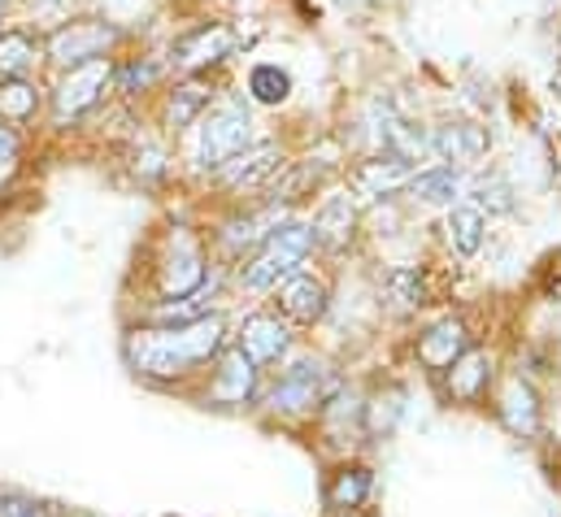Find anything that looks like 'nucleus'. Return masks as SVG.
I'll return each instance as SVG.
<instances>
[{
  "label": "nucleus",
  "mask_w": 561,
  "mask_h": 517,
  "mask_svg": "<svg viewBox=\"0 0 561 517\" xmlns=\"http://www.w3.org/2000/svg\"><path fill=\"white\" fill-rule=\"evenodd\" d=\"M283 148L279 143H257V148H244L236 161H227L222 170H218V179H222V187H231V192H266L275 179L283 174Z\"/></svg>",
  "instance_id": "6e6552de"
},
{
  "label": "nucleus",
  "mask_w": 561,
  "mask_h": 517,
  "mask_svg": "<svg viewBox=\"0 0 561 517\" xmlns=\"http://www.w3.org/2000/svg\"><path fill=\"white\" fill-rule=\"evenodd\" d=\"M253 391H257V361H249L244 348H222L214 383H209V400L236 409V404H249Z\"/></svg>",
  "instance_id": "f8f14e48"
},
{
  "label": "nucleus",
  "mask_w": 561,
  "mask_h": 517,
  "mask_svg": "<svg viewBox=\"0 0 561 517\" xmlns=\"http://www.w3.org/2000/svg\"><path fill=\"white\" fill-rule=\"evenodd\" d=\"M313 249H318V240H313L309 222H283L279 231L257 249V257L244 261L240 278H244L249 291H271V287H279L287 274H296Z\"/></svg>",
  "instance_id": "7ed1b4c3"
},
{
  "label": "nucleus",
  "mask_w": 561,
  "mask_h": 517,
  "mask_svg": "<svg viewBox=\"0 0 561 517\" xmlns=\"http://www.w3.org/2000/svg\"><path fill=\"white\" fill-rule=\"evenodd\" d=\"M0 517H53V509L39 505V501H31V496L0 492Z\"/></svg>",
  "instance_id": "7c9ffc66"
},
{
  "label": "nucleus",
  "mask_w": 561,
  "mask_h": 517,
  "mask_svg": "<svg viewBox=\"0 0 561 517\" xmlns=\"http://www.w3.org/2000/svg\"><path fill=\"white\" fill-rule=\"evenodd\" d=\"M39 83H31L26 74H13V79H0V123L9 127H22L39 114Z\"/></svg>",
  "instance_id": "393cba45"
},
{
  "label": "nucleus",
  "mask_w": 561,
  "mask_h": 517,
  "mask_svg": "<svg viewBox=\"0 0 561 517\" xmlns=\"http://www.w3.org/2000/svg\"><path fill=\"white\" fill-rule=\"evenodd\" d=\"M283 222H287V214H283L279 200H271L262 214H249V218H236L227 231H222V244H227V253H244V249H262L275 231H279Z\"/></svg>",
  "instance_id": "6ab92c4d"
},
{
  "label": "nucleus",
  "mask_w": 561,
  "mask_h": 517,
  "mask_svg": "<svg viewBox=\"0 0 561 517\" xmlns=\"http://www.w3.org/2000/svg\"><path fill=\"white\" fill-rule=\"evenodd\" d=\"M236 48H240V31L231 22H201V26H192L187 35H179L170 44L165 61L174 70H183V74H209L214 66L231 61Z\"/></svg>",
  "instance_id": "39448f33"
},
{
  "label": "nucleus",
  "mask_w": 561,
  "mask_h": 517,
  "mask_svg": "<svg viewBox=\"0 0 561 517\" xmlns=\"http://www.w3.org/2000/svg\"><path fill=\"white\" fill-rule=\"evenodd\" d=\"M209 105H214L209 83H201V79L192 74L187 83L170 88V96H165V127H170V130L192 127V123H201V114H205Z\"/></svg>",
  "instance_id": "412c9836"
},
{
  "label": "nucleus",
  "mask_w": 561,
  "mask_h": 517,
  "mask_svg": "<svg viewBox=\"0 0 561 517\" xmlns=\"http://www.w3.org/2000/svg\"><path fill=\"white\" fill-rule=\"evenodd\" d=\"M553 92H558V101H561V70L553 74Z\"/></svg>",
  "instance_id": "473e14b6"
},
{
  "label": "nucleus",
  "mask_w": 561,
  "mask_h": 517,
  "mask_svg": "<svg viewBox=\"0 0 561 517\" xmlns=\"http://www.w3.org/2000/svg\"><path fill=\"white\" fill-rule=\"evenodd\" d=\"M405 192L422 205H453L461 196V174L453 165H435V170H414V179L405 183Z\"/></svg>",
  "instance_id": "a878e982"
},
{
  "label": "nucleus",
  "mask_w": 561,
  "mask_h": 517,
  "mask_svg": "<svg viewBox=\"0 0 561 517\" xmlns=\"http://www.w3.org/2000/svg\"><path fill=\"white\" fill-rule=\"evenodd\" d=\"M383 291H388V300L397 305V309H422L426 305V278H422L419 265H392L388 274H383Z\"/></svg>",
  "instance_id": "bb28decb"
},
{
  "label": "nucleus",
  "mask_w": 561,
  "mask_h": 517,
  "mask_svg": "<svg viewBox=\"0 0 561 517\" xmlns=\"http://www.w3.org/2000/svg\"><path fill=\"white\" fill-rule=\"evenodd\" d=\"M236 348H244V357L257 361V366L279 361L283 353H287V326H283L279 318H271V313H253V318H244Z\"/></svg>",
  "instance_id": "f3484780"
},
{
  "label": "nucleus",
  "mask_w": 561,
  "mask_h": 517,
  "mask_svg": "<svg viewBox=\"0 0 561 517\" xmlns=\"http://www.w3.org/2000/svg\"><path fill=\"white\" fill-rule=\"evenodd\" d=\"M18 174V135L9 127H0V187Z\"/></svg>",
  "instance_id": "2f4dec72"
},
{
  "label": "nucleus",
  "mask_w": 561,
  "mask_h": 517,
  "mask_svg": "<svg viewBox=\"0 0 561 517\" xmlns=\"http://www.w3.org/2000/svg\"><path fill=\"white\" fill-rule=\"evenodd\" d=\"M161 61L157 57H127L123 66H114V92L123 96H140V92H152L161 83Z\"/></svg>",
  "instance_id": "cd10ccee"
},
{
  "label": "nucleus",
  "mask_w": 561,
  "mask_h": 517,
  "mask_svg": "<svg viewBox=\"0 0 561 517\" xmlns=\"http://www.w3.org/2000/svg\"><path fill=\"white\" fill-rule=\"evenodd\" d=\"M501 417H505V426L514 435H536L540 430V400H536L531 383H523V379L505 383V391H501Z\"/></svg>",
  "instance_id": "5701e85b"
},
{
  "label": "nucleus",
  "mask_w": 561,
  "mask_h": 517,
  "mask_svg": "<svg viewBox=\"0 0 561 517\" xmlns=\"http://www.w3.org/2000/svg\"><path fill=\"white\" fill-rule=\"evenodd\" d=\"M114 88V61L110 57H96V61H83V66H70L53 92V118L57 123H75L83 114H92L105 92Z\"/></svg>",
  "instance_id": "423d86ee"
},
{
  "label": "nucleus",
  "mask_w": 561,
  "mask_h": 517,
  "mask_svg": "<svg viewBox=\"0 0 561 517\" xmlns=\"http://www.w3.org/2000/svg\"><path fill=\"white\" fill-rule=\"evenodd\" d=\"M375 118H379L375 135H379L383 152H397V157H405L410 165H419L422 157H426V130L414 127L410 118H401L388 101H379V105H375Z\"/></svg>",
  "instance_id": "dca6fc26"
},
{
  "label": "nucleus",
  "mask_w": 561,
  "mask_h": 517,
  "mask_svg": "<svg viewBox=\"0 0 561 517\" xmlns=\"http://www.w3.org/2000/svg\"><path fill=\"white\" fill-rule=\"evenodd\" d=\"M474 205L488 209V214H510V209H514V192H510L505 174H496V170L479 174V179H474Z\"/></svg>",
  "instance_id": "c756f323"
},
{
  "label": "nucleus",
  "mask_w": 561,
  "mask_h": 517,
  "mask_svg": "<svg viewBox=\"0 0 561 517\" xmlns=\"http://www.w3.org/2000/svg\"><path fill=\"white\" fill-rule=\"evenodd\" d=\"M39 57H44V39H35L31 31H22V26H4L0 31V79L31 74Z\"/></svg>",
  "instance_id": "4be33fe9"
},
{
  "label": "nucleus",
  "mask_w": 561,
  "mask_h": 517,
  "mask_svg": "<svg viewBox=\"0 0 561 517\" xmlns=\"http://www.w3.org/2000/svg\"><path fill=\"white\" fill-rule=\"evenodd\" d=\"M227 348L222 318H196L183 326H140L127 335V361L144 379H183Z\"/></svg>",
  "instance_id": "f257e3e1"
},
{
  "label": "nucleus",
  "mask_w": 561,
  "mask_h": 517,
  "mask_svg": "<svg viewBox=\"0 0 561 517\" xmlns=\"http://www.w3.org/2000/svg\"><path fill=\"white\" fill-rule=\"evenodd\" d=\"M444 375H448V395H453V400L479 404V400L488 395V383H492V361H488V353L466 348Z\"/></svg>",
  "instance_id": "a211bd4d"
},
{
  "label": "nucleus",
  "mask_w": 561,
  "mask_h": 517,
  "mask_svg": "<svg viewBox=\"0 0 561 517\" xmlns=\"http://www.w3.org/2000/svg\"><path fill=\"white\" fill-rule=\"evenodd\" d=\"M410 179H414V165H410L405 157H397V152L366 157V161H357V165L348 170V187L362 192L366 200H375V196H392V192H401Z\"/></svg>",
  "instance_id": "9b49d317"
},
{
  "label": "nucleus",
  "mask_w": 561,
  "mask_h": 517,
  "mask_svg": "<svg viewBox=\"0 0 561 517\" xmlns=\"http://www.w3.org/2000/svg\"><path fill=\"white\" fill-rule=\"evenodd\" d=\"M279 309L287 322H300V326H313L322 313H327V283L313 278V274H287L279 287Z\"/></svg>",
  "instance_id": "ddd939ff"
},
{
  "label": "nucleus",
  "mask_w": 561,
  "mask_h": 517,
  "mask_svg": "<svg viewBox=\"0 0 561 517\" xmlns=\"http://www.w3.org/2000/svg\"><path fill=\"white\" fill-rule=\"evenodd\" d=\"M488 148H492V135H488V127H479V123H439V127H431V135H426V152L435 161H448L453 170L483 161Z\"/></svg>",
  "instance_id": "9d476101"
},
{
  "label": "nucleus",
  "mask_w": 561,
  "mask_h": 517,
  "mask_svg": "<svg viewBox=\"0 0 561 517\" xmlns=\"http://www.w3.org/2000/svg\"><path fill=\"white\" fill-rule=\"evenodd\" d=\"M370 487H375V479H370L366 466H344V470L327 483V509H331V514H353V509L366 505Z\"/></svg>",
  "instance_id": "b1692460"
},
{
  "label": "nucleus",
  "mask_w": 561,
  "mask_h": 517,
  "mask_svg": "<svg viewBox=\"0 0 561 517\" xmlns=\"http://www.w3.org/2000/svg\"><path fill=\"white\" fill-rule=\"evenodd\" d=\"M249 96L257 101V105H283L287 96H291V74L275 66V61H262V66H253L249 70Z\"/></svg>",
  "instance_id": "c85d7f7f"
},
{
  "label": "nucleus",
  "mask_w": 561,
  "mask_h": 517,
  "mask_svg": "<svg viewBox=\"0 0 561 517\" xmlns=\"http://www.w3.org/2000/svg\"><path fill=\"white\" fill-rule=\"evenodd\" d=\"M75 517H83V514H75Z\"/></svg>",
  "instance_id": "72a5a7b5"
},
{
  "label": "nucleus",
  "mask_w": 561,
  "mask_h": 517,
  "mask_svg": "<svg viewBox=\"0 0 561 517\" xmlns=\"http://www.w3.org/2000/svg\"><path fill=\"white\" fill-rule=\"evenodd\" d=\"M483 231H488V222H483V209H479V205H453L448 218H444V240H448V249L466 261L483 249Z\"/></svg>",
  "instance_id": "aec40b11"
},
{
  "label": "nucleus",
  "mask_w": 561,
  "mask_h": 517,
  "mask_svg": "<svg viewBox=\"0 0 561 517\" xmlns=\"http://www.w3.org/2000/svg\"><path fill=\"white\" fill-rule=\"evenodd\" d=\"M466 348H470V335H466L461 318H444V322H435L431 331L419 335V361L426 370H435V375H444Z\"/></svg>",
  "instance_id": "4468645a"
},
{
  "label": "nucleus",
  "mask_w": 561,
  "mask_h": 517,
  "mask_svg": "<svg viewBox=\"0 0 561 517\" xmlns=\"http://www.w3.org/2000/svg\"><path fill=\"white\" fill-rule=\"evenodd\" d=\"M205 253L201 244L187 235V231H174L170 240V253L161 261V291L174 300V296H196L205 291Z\"/></svg>",
  "instance_id": "1a4fd4ad"
},
{
  "label": "nucleus",
  "mask_w": 561,
  "mask_h": 517,
  "mask_svg": "<svg viewBox=\"0 0 561 517\" xmlns=\"http://www.w3.org/2000/svg\"><path fill=\"white\" fill-rule=\"evenodd\" d=\"M309 227H313L318 249L340 253V249H348L353 235H357V205H353L348 196H327V200L318 205V214H313Z\"/></svg>",
  "instance_id": "2eb2a0df"
},
{
  "label": "nucleus",
  "mask_w": 561,
  "mask_h": 517,
  "mask_svg": "<svg viewBox=\"0 0 561 517\" xmlns=\"http://www.w3.org/2000/svg\"><path fill=\"white\" fill-rule=\"evenodd\" d=\"M331 391H335L331 370H327L322 361H313V357H300V361H291V366L283 370V379L275 383L271 409H275V413H309V409H318Z\"/></svg>",
  "instance_id": "0eeeda50"
},
{
  "label": "nucleus",
  "mask_w": 561,
  "mask_h": 517,
  "mask_svg": "<svg viewBox=\"0 0 561 517\" xmlns=\"http://www.w3.org/2000/svg\"><path fill=\"white\" fill-rule=\"evenodd\" d=\"M201 139H196V161L201 170L218 174L227 161H236L244 148H253V114L240 105V101H227V105H214L201 114Z\"/></svg>",
  "instance_id": "20e7f679"
},
{
  "label": "nucleus",
  "mask_w": 561,
  "mask_h": 517,
  "mask_svg": "<svg viewBox=\"0 0 561 517\" xmlns=\"http://www.w3.org/2000/svg\"><path fill=\"white\" fill-rule=\"evenodd\" d=\"M123 26L110 22V18H61L48 35H44V57L61 70L70 66H83V61H96V57H110L118 44H123Z\"/></svg>",
  "instance_id": "f03ea898"
}]
</instances>
